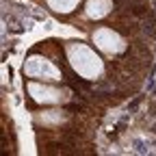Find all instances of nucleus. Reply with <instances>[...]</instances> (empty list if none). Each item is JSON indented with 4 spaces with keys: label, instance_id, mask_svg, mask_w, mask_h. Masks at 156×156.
Returning <instances> with one entry per match:
<instances>
[{
    "label": "nucleus",
    "instance_id": "nucleus-1",
    "mask_svg": "<svg viewBox=\"0 0 156 156\" xmlns=\"http://www.w3.org/2000/svg\"><path fill=\"white\" fill-rule=\"evenodd\" d=\"M67 54H69L72 67L80 74L83 78L93 80V78H98V76L102 74V69H104L100 56H98L91 48H87L85 44H72L67 48Z\"/></svg>",
    "mask_w": 156,
    "mask_h": 156
},
{
    "label": "nucleus",
    "instance_id": "nucleus-2",
    "mask_svg": "<svg viewBox=\"0 0 156 156\" xmlns=\"http://www.w3.org/2000/svg\"><path fill=\"white\" fill-rule=\"evenodd\" d=\"M24 72L30 78H44V80H61V69L54 67L52 61L44 56H30L24 63Z\"/></svg>",
    "mask_w": 156,
    "mask_h": 156
},
{
    "label": "nucleus",
    "instance_id": "nucleus-3",
    "mask_svg": "<svg viewBox=\"0 0 156 156\" xmlns=\"http://www.w3.org/2000/svg\"><path fill=\"white\" fill-rule=\"evenodd\" d=\"M93 44L100 48V50H104V52H108V54H115V52H122L124 48H126V44H124V39L117 35V33H113L111 28H98L95 33H93Z\"/></svg>",
    "mask_w": 156,
    "mask_h": 156
},
{
    "label": "nucleus",
    "instance_id": "nucleus-4",
    "mask_svg": "<svg viewBox=\"0 0 156 156\" xmlns=\"http://www.w3.org/2000/svg\"><path fill=\"white\" fill-rule=\"evenodd\" d=\"M28 93L33 95V100L41 102V104H54V102H61L63 100V93L58 89H52V87H44L39 83H30L28 85Z\"/></svg>",
    "mask_w": 156,
    "mask_h": 156
},
{
    "label": "nucleus",
    "instance_id": "nucleus-5",
    "mask_svg": "<svg viewBox=\"0 0 156 156\" xmlns=\"http://www.w3.org/2000/svg\"><path fill=\"white\" fill-rule=\"evenodd\" d=\"M111 9H113L111 0H89L87 2V15L93 20H100V17L108 15Z\"/></svg>",
    "mask_w": 156,
    "mask_h": 156
},
{
    "label": "nucleus",
    "instance_id": "nucleus-6",
    "mask_svg": "<svg viewBox=\"0 0 156 156\" xmlns=\"http://www.w3.org/2000/svg\"><path fill=\"white\" fill-rule=\"evenodd\" d=\"M80 0H48L50 9H54L56 13H69Z\"/></svg>",
    "mask_w": 156,
    "mask_h": 156
}]
</instances>
